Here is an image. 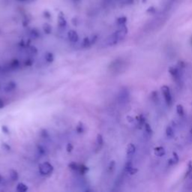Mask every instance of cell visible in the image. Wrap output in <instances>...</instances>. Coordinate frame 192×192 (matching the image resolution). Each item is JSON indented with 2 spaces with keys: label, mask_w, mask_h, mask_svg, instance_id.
Instances as JSON below:
<instances>
[{
  "label": "cell",
  "mask_w": 192,
  "mask_h": 192,
  "mask_svg": "<svg viewBox=\"0 0 192 192\" xmlns=\"http://www.w3.org/2000/svg\"><path fill=\"white\" fill-rule=\"evenodd\" d=\"M2 131L3 133H5V134H9V133H10L9 128H8L6 125H2Z\"/></svg>",
  "instance_id": "cell-34"
},
{
  "label": "cell",
  "mask_w": 192,
  "mask_h": 192,
  "mask_svg": "<svg viewBox=\"0 0 192 192\" xmlns=\"http://www.w3.org/2000/svg\"><path fill=\"white\" fill-rule=\"evenodd\" d=\"M135 150H136V149H135L134 145L131 144V143L129 144L128 146V147H127V155L128 156H132L134 154Z\"/></svg>",
  "instance_id": "cell-8"
},
{
  "label": "cell",
  "mask_w": 192,
  "mask_h": 192,
  "mask_svg": "<svg viewBox=\"0 0 192 192\" xmlns=\"http://www.w3.org/2000/svg\"><path fill=\"white\" fill-rule=\"evenodd\" d=\"M123 2L125 4H131L133 3V0H124Z\"/></svg>",
  "instance_id": "cell-42"
},
{
  "label": "cell",
  "mask_w": 192,
  "mask_h": 192,
  "mask_svg": "<svg viewBox=\"0 0 192 192\" xmlns=\"http://www.w3.org/2000/svg\"><path fill=\"white\" fill-rule=\"evenodd\" d=\"M137 169L132 167V168H131V169L129 170V171H128V173H130L131 175H134V174L137 173Z\"/></svg>",
  "instance_id": "cell-36"
},
{
  "label": "cell",
  "mask_w": 192,
  "mask_h": 192,
  "mask_svg": "<svg viewBox=\"0 0 192 192\" xmlns=\"http://www.w3.org/2000/svg\"><path fill=\"white\" fill-rule=\"evenodd\" d=\"M9 174H10V177H11V179L13 181H17V180L19 179L18 173H17L16 170H10Z\"/></svg>",
  "instance_id": "cell-13"
},
{
  "label": "cell",
  "mask_w": 192,
  "mask_h": 192,
  "mask_svg": "<svg viewBox=\"0 0 192 192\" xmlns=\"http://www.w3.org/2000/svg\"><path fill=\"white\" fill-rule=\"evenodd\" d=\"M20 66V62L17 59H14L9 65V68L17 69Z\"/></svg>",
  "instance_id": "cell-14"
},
{
  "label": "cell",
  "mask_w": 192,
  "mask_h": 192,
  "mask_svg": "<svg viewBox=\"0 0 192 192\" xmlns=\"http://www.w3.org/2000/svg\"><path fill=\"white\" fill-rule=\"evenodd\" d=\"M176 112L179 116H182L184 114V109L181 104H178L176 106Z\"/></svg>",
  "instance_id": "cell-22"
},
{
  "label": "cell",
  "mask_w": 192,
  "mask_h": 192,
  "mask_svg": "<svg viewBox=\"0 0 192 192\" xmlns=\"http://www.w3.org/2000/svg\"><path fill=\"white\" fill-rule=\"evenodd\" d=\"M44 59H45L46 62L50 63V62H52L54 60V56H53V54L52 53L48 52V53H45V55H44Z\"/></svg>",
  "instance_id": "cell-11"
},
{
  "label": "cell",
  "mask_w": 192,
  "mask_h": 192,
  "mask_svg": "<svg viewBox=\"0 0 192 192\" xmlns=\"http://www.w3.org/2000/svg\"><path fill=\"white\" fill-rule=\"evenodd\" d=\"M68 167L69 168H70L71 170H78V168H79L78 165L75 162H71V163H70Z\"/></svg>",
  "instance_id": "cell-25"
},
{
  "label": "cell",
  "mask_w": 192,
  "mask_h": 192,
  "mask_svg": "<svg viewBox=\"0 0 192 192\" xmlns=\"http://www.w3.org/2000/svg\"><path fill=\"white\" fill-rule=\"evenodd\" d=\"M191 135H192V128H191Z\"/></svg>",
  "instance_id": "cell-47"
},
{
  "label": "cell",
  "mask_w": 192,
  "mask_h": 192,
  "mask_svg": "<svg viewBox=\"0 0 192 192\" xmlns=\"http://www.w3.org/2000/svg\"><path fill=\"white\" fill-rule=\"evenodd\" d=\"M2 148L4 150H5V151H10L11 150V146L8 144L5 143H2Z\"/></svg>",
  "instance_id": "cell-30"
},
{
  "label": "cell",
  "mask_w": 192,
  "mask_h": 192,
  "mask_svg": "<svg viewBox=\"0 0 192 192\" xmlns=\"http://www.w3.org/2000/svg\"><path fill=\"white\" fill-rule=\"evenodd\" d=\"M16 83L13 82V81H11V82H9L8 83H7V85L5 86V92H11V91H13L14 89L16 88Z\"/></svg>",
  "instance_id": "cell-7"
},
{
  "label": "cell",
  "mask_w": 192,
  "mask_h": 192,
  "mask_svg": "<svg viewBox=\"0 0 192 192\" xmlns=\"http://www.w3.org/2000/svg\"><path fill=\"white\" fill-rule=\"evenodd\" d=\"M3 182H4V178L2 176H0V184L3 183Z\"/></svg>",
  "instance_id": "cell-44"
},
{
  "label": "cell",
  "mask_w": 192,
  "mask_h": 192,
  "mask_svg": "<svg viewBox=\"0 0 192 192\" xmlns=\"http://www.w3.org/2000/svg\"><path fill=\"white\" fill-rule=\"evenodd\" d=\"M58 24L60 27H65L67 25L66 20L64 17V14L62 13H60L58 16Z\"/></svg>",
  "instance_id": "cell-5"
},
{
  "label": "cell",
  "mask_w": 192,
  "mask_h": 192,
  "mask_svg": "<svg viewBox=\"0 0 192 192\" xmlns=\"http://www.w3.org/2000/svg\"><path fill=\"white\" fill-rule=\"evenodd\" d=\"M137 122H138V125L141 127L142 125H144V122H145V119L143 118V116L142 115H140L139 117H137Z\"/></svg>",
  "instance_id": "cell-24"
},
{
  "label": "cell",
  "mask_w": 192,
  "mask_h": 192,
  "mask_svg": "<svg viewBox=\"0 0 192 192\" xmlns=\"http://www.w3.org/2000/svg\"><path fill=\"white\" fill-rule=\"evenodd\" d=\"M91 45H92L91 41H90V39H89V38H85L83 39L82 43V46L83 47L87 48V47H89Z\"/></svg>",
  "instance_id": "cell-19"
},
{
  "label": "cell",
  "mask_w": 192,
  "mask_h": 192,
  "mask_svg": "<svg viewBox=\"0 0 192 192\" xmlns=\"http://www.w3.org/2000/svg\"><path fill=\"white\" fill-rule=\"evenodd\" d=\"M78 170H80V173L81 174H85V173L88 171V167H87L86 166H85V165H81V166L78 168Z\"/></svg>",
  "instance_id": "cell-23"
},
{
  "label": "cell",
  "mask_w": 192,
  "mask_h": 192,
  "mask_svg": "<svg viewBox=\"0 0 192 192\" xmlns=\"http://www.w3.org/2000/svg\"><path fill=\"white\" fill-rule=\"evenodd\" d=\"M53 167L49 162H44L39 167V172L41 175H49L53 172Z\"/></svg>",
  "instance_id": "cell-1"
},
{
  "label": "cell",
  "mask_w": 192,
  "mask_h": 192,
  "mask_svg": "<svg viewBox=\"0 0 192 192\" xmlns=\"http://www.w3.org/2000/svg\"><path fill=\"white\" fill-rule=\"evenodd\" d=\"M28 190L27 186L23 183H19L17 186V191L20 192H25Z\"/></svg>",
  "instance_id": "cell-12"
},
{
  "label": "cell",
  "mask_w": 192,
  "mask_h": 192,
  "mask_svg": "<svg viewBox=\"0 0 192 192\" xmlns=\"http://www.w3.org/2000/svg\"><path fill=\"white\" fill-rule=\"evenodd\" d=\"M191 173H192V161H190L189 164H188V170H187V172H186L185 176H187L190 175Z\"/></svg>",
  "instance_id": "cell-29"
},
{
  "label": "cell",
  "mask_w": 192,
  "mask_h": 192,
  "mask_svg": "<svg viewBox=\"0 0 192 192\" xmlns=\"http://www.w3.org/2000/svg\"><path fill=\"white\" fill-rule=\"evenodd\" d=\"M173 162L174 163H177L179 161V156H178V155L176 154V153H173Z\"/></svg>",
  "instance_id": "cell-38"
},
{
  "label": "cell",
  "mask_w": 192,
  "mask_h": 192,
  "mask_svg": "<svg viewBox=\"0 0 192 192\" xmlns=\"http://www.w3.org/2000/svg\"><path fill=\"white\" fill-rule=\"evenodd\" d=\"M119 41V38L118 37V35H116V33H113V35H111L110 37L107 38V43L109 46H113L115 45L118 43V41Z\"/></svg>",
  "instance_id": "cell-3"
},
{
  "label": "cell",
  "mask_w": 192,
  "mask_h": 192,
  "mask_svg": "<svg viewBox=\"0 0 192 192\" xmlns=\"http://www.w3.org/2000/svg\"><path fill=\"white\" fill-rule=\"evenodd\" d=\"M165 154V150L164 149V148L161 147V146H158V147H156L155 149V155H157V156H159V157H161L163 155H164Z\"/></svg>",
  "instance_id": "cell-10"
},
{
  "label": "cell",
  "mask_w": 192,
  "mask_h": 192,
  "mask_svg": "<svg viewBox=\"0 0 192 192\" xmlns=\"http://www.w3.org/2000/svg\"><path fill=\"white\" fill-rule=\"evenodd\" d=\"M132 167H132V163H131V161H127L126 164H125V170L126 172H128L129 170H130L131 168H132Z\"/></svg>",
  "instance_id": "cell-26"
},
{
  "label": "cell",
  "mask_w": 192,
  "mask_h": 192,
  "mask_svg": "<svg viewBox=\"0 0 192 192\" xmlns=\"http://www.w3.org/2000/svg\"><path fill=\"white\" fill-rule=\"evenodd\" d=\"M68 39L71 42H77L79 39V36L77 33V32H75L74 30H70L68 32Z\"/></svg>",
  "instance_id": "cell-4"
},
{
  "label": "cell",
  "mask_w": 192,
  "mask_h": 192,
  "mask_svg": "<svg viewBox=\"0 0 192 192\" xmlns=\"http://www.w3.org/2000/svg\"><path fill=\"white\" fill-rule=\"evenodd\" d=\"M126 21H127V18L125 17H119V18L117 19L116 23H117V24L119 26H124L125 24Z\"/></svg>",
  "instance_id": "cell-20"
},
{
  "label": "cell",
  "mask_w": 192,
  "mask_h": 192,
  "mask_svg": "<svg viewBox=\"0 0 192 192\" xmlns=\"http://www.w3.org/2000/svg\"><path fill=\"white\" fill-rule=\"evenodd\" d=\"M0 69H1V66H0Z\"/></svg>",
  "instance_id": "cell-48"
},
{
  "label": "cell",
  "mask_w": 192,
  "mask_h": 192,
  "mask_svg": "<svg viewBox=\"0 0 192 192\" xmlns=\"http://www.w3.org/2000/svg\"><path fill=\"white\" fill-rule=\"evenodd\" d=\"M41 136L43 137V138H48V137H50L49 133H48V132H47V130H45V129L41 130Z\"/></svg>",
  "instance_id": "cell-27"
},
{
  "label": "cell",
  "mask_w": 192,
  "mask_h": 192,
  "mask_svg": "<svg viewBox=\"0 0 192 192\" xmlns=\"http://www.w3.org/2000/svg\"><path fill=\"white\" fill-rule=\"evenodd\" d=\"M128 91H126V90H122L121 92H120V94H119V100L121 101H123V102H125L127 100H128Z\"/></svg>",
  "instance_id": "cell-9"
},
{
  "label": "cell",
  "mask_w": 192,
  "mask_h": 192,
  "mask_svg": "<svg viewBox=\"0 0 192 192\" xmlns=\"http://www.w3.org/2000/svg\"><path fill=\"white\" fill-rule=\"evenodd\" d=\"M38 152H39L41 155H44V154H45V149H44L43 146H39L38 147Z\"/></svg>",
  "instance_id": "cell-37"
},
{
  "label": "cell",
  "mask_w": 192,
  "mask_h": 192,
  "mask_svg": "<svg viewBox=\"0 0 192 192\" xmlns=\"http://www.w3.org/2000/svg\"><path fill=\"white\" fill-rule=\"evenodd\" d=\"M43 29H44V32L46 34H47V35L50 34L51 32H52V28L50 26V25L48 24V23L44 24V26H43Z\"/></svg>",
  "instance_id": "cell-17"
},
{
  "label": "cell",
  "mask_w": 192,
  "mask_h": 192,
  "mask_svg": "<svg viewBox=\"0 0 192 192\" xmlns=\"http://www.w3.org/2000/svg\"><path fill=\"white\" fill-rule=\"evenodd\" d=\"M29 52L32 53V54H36L37 53H38V50H37V48L35 47H34V46H31V47H29Z\"/></svg>",
  "instance_id": "cell-32"
},
{
  "label": "cell",
  "mask_w": 192,
  "mask_h": 192,
  "mask_svg": "<svg viewBox=\"0 0 192 192\" xmlns=\"http://www.w3.org/2000/svg\"><path fill=\"white\" fill-rule=\"evenodd\" d=\"M144 128H145V131H146V132L148 134H152V128H151V127H150V125H149V124H147V123L145 124Z\"/></svg>",
  "instance_id": "cell-31"
},
{
  "label": "cell",
  "mask_w": 192,
  "mask_h": 192,
  "mask_svg": "<svg viewBox=\"0 0 192 192\" xmlns=\"http://www.w3.org/2000/svg\"><path fill=\"white\" fill-rule=\"evenodd\" d=\"M161 90H162L163 95H164L166 103L167 104V105H171V104H172V96H171V94H170L169 87L167 86H164L161 87Z\"/></svg>",
  "instance_id": "cell-2"
},
{
  "label": "cell",
  "mask_w": 192,
  "mask_h": 192,
  "mask_svg": "<svg viewBox=\"0 0 192 192\" xmlns=\"http://www.w3.org/2000/svg\"><path fill=\"white\" fill-rule=\"evenodd\" d=\"M30 35L33 38H38L40 35V33L38 32V31L37 29H32L31 31V33H30Z\"/></svg>",
  "instance_id": "cell-21"
},
{
  "label": "cell",
  "mask_w": 192,
  "mask_h": 192,
  "mask_svg": "<svg viewBox=\"0 0 192 192\" xmlns=\"http://www.w3.org/2000/svg\"><path fill=\"white\" fill-rule=\"evenodd\" d=\"M3 107H4V104H3L2 101L0 99V109H1V108H2Z\"/></svg>",
  "instance_id": "cell-43"
},
{
  "label": "cell",
  "mask_w": 192,
  "mask_h": 192,
  "mask_svg": "<svg viewBox=\"0 0 192 192\" xmlns=\"http://www.w3.org/2000/svg\"><path fill=\"white\" fill-rule=\"evenodd\" d=\"M115 167H116V162L114 161H110V163L109 164V166H108V170H110V172L113 171L114 169H115Z\"/></svg>",
  "instance_id": "cell-28"
},
{
  "label": "cell",
  "mask_w": 192,
  "mask_h": 192,
  "mask_svg": "<svg viewBox=\"0 0 192 192\" xmlns=\"http://www.w3.org/2000/svg\"><path fill=\"white\" fill-rule=\"evenodd\" d=\"M75 130H76V131H77V133H78V134H81V133H83V132L84 131V126H83V124L81 122H80L79 123L77 124V125Z\"/></svg>",
  "instance_id": "cell-18"
},
{
  "label": "cell",
  "mask_w": 192,
  "mask_h": 192,
  "mask_svg": "<svg viewBox=\"0 0 192 192\" xmlns=\"http://www.w3.org/2000/svg\"><path fill=\"white\" fill-rule=\"evenodd\" d=\"M169 71L170 73V74L173 76V77L175 79V80H180V74L179 72L178 69L175 68H170L169 69Z\"/></svg>",
  "instance_id": "cell-6"
},
{
  "label": "cell",
  "mask_w": 192,
  "mask_h": 192,
  "mask_svg": "<svg viewBox=\"0 0 192 192\" xmlns=\"http://www.w3.org/2000/svg\"><path fill=\"white\" fill-rule=\"evenodd\" d=\"M74 149V146L72 145V143H68L66 146V150L68 152H71Z\"/></svg>",
  "instance_id": "cell-35"
},
{
  "label": "cell",
  "mask_w": 192,
  "mask_h": 192,
  "mask_svg": "<svg viewBox=\"0 0 192 192\" xmlns=\"http://www.w3.org/2000/svg\"><path fill=\"white\" fill-rule=\"evenodd\" d=\"M96 142H97L98 146L101 149L102 147V146H103V143H104V139H103V137L101 134H98L97 139H96Z\"/></svg>",
  "instance_id": "cell-15"
},
{
  "label": "cell",
  "mask_w": 192,
  "mask_h": 192,
  "mask_svg": "<svg viewBox=\"0 0 192 192\" xmlns=\"http://www.w3.org/2000/svg\"><path fill=\"white\" fill-rule=\"evenodd\" d=\"M166 134H167V136L168 137H173V135H174V131L173 129V128L171 126H168L166 129Z\"/></svg>",
  "instance_id": "cell-16"
},
{
  "label": "cell",
  "mask_w": 192,
  "mask_h": 192,
  "mask_svg": "<svg viewBox=\"0 0 192 192\" xmlns=\"http://www.w3.org/2000/svg\"><path fill=\"white\" fill-rule=\"evenodd\" d=\"M33 62H34V61L32 59H27L26 60V62H25V65L26 66H28V67H30V66H32V64H33Z\"/></svg>",
  "instance_id": "cell-33"
},
{
  "label": "cell",
  "mask_w": 192,
  "mask_h": 192,
  "mask_svg": "<svg viewBox=\"0 0 192 192\" xmlns=\"http://www.w3.org/2000/svg\"><path fill=\"white\" fill-rule=\"evenodd\" d=\"M44 17L46 18H47V19H50L51 17V14H50V12H48V11H45L44 12Z\"/></svg>",
  "instance_id": "cell-40"
},
{
  "label": "cell",
  "mask_w": 192,
  "mask_h": 192,
  "mask_svg": "<svg viewBox=\"0 0 192 192\" xmlns=\"http://www.w3.org/2000/svg\"><path fill=\"white\" fill-rule=\"evenodd\" d=\"M147 11H148L149 13H155V9L153 7H151V8H149L147 10Z\"/></svg>",
  "instance_id": "cell-41"
},
{
  "label": "cell",
  "mask_w": 192,
  "mask_h": 192,
  "mask_svg": "<svg viewBox=\"0 0 192 192\" xmlns=\"http://www.w3.org/2000/svg\"><path fill=\"white\" fill-rule=\"evenodd\" d=\"M75 2H78V1H80V0H74Z\"/></svg>",
  "instance_id": "cell-46"
},
{
  "label": "cell",
  "mask_w": 192,
  "mask_h": 192,
  "mask_svg": "<svg viewBox=\"0 0 192 192\" xmlns=\"http://www.w3.org/2000/svg\"><path fill=\"white\" fill-rule=\"evenodd\" d=\"M20 2H26V1H29V0H18Z\"/></svg>",
  "instance_id": "cell-45"
},
{
  "label": "cell",
  "mask_w": 192,
  "mask_h": 192,
  "mask_svg": "<svg viewBox=\"0 0 192 192\" xmlns=\"http://www.w3.org/2000/svg\"><path fill=\"white\" fill-rule=\"evenodd\" d=\"M188 188L189 190H192V176L189 179V181L188 182Z\"/></svg>",
  "instance_id": "cell-39"
}]
</instances>
